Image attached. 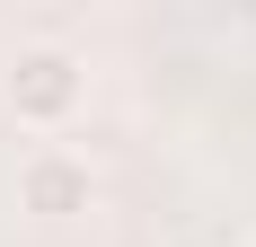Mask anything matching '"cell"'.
<instances>
[{"label": "cell", "mask_w": 256, "mask_h": 247, "mask_svg": "<svg viewBox=\"0 0 256 247\" xmlns=\"http://www.w3.org/2000/svg\"><path fill=\"white\" fill-rule=\"evenodd\" d=\"M0 106L26 124V132H62V124L88 106V62L71 44H18L9 71H0Z\"/></svg>", "instance_id": "cell-1"}, {"label": "cell", "mask_w": 256, "mask_h": 247, "mask_svg": "<svg viewBox=\"0 0 256 247\" xmlns=\"http://www.w3.org/2000/svg\"><path fill=\"white\" fill-rule=\"evenodd\" d=\"M88 203H98V168H88V150L44 142V150L18 159V212H36V221H80Z\"/></svg>", "instance_id": "cell-2"}]
</instances>
